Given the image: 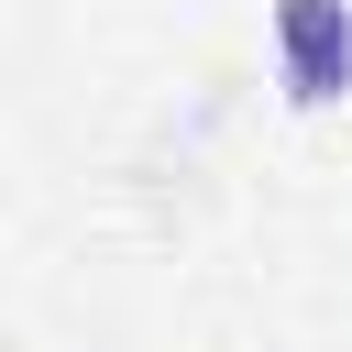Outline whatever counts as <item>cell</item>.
I'll list each match as a JSON object with an SVG mask.
<instances>
[{"label": "cell", "instance_id": "obj_1", "mask_svg": "<svg viewBox=\"0 0 352 352\" xmlns=\"http://www.w3.org/2000/svg\"><path fill=\"white\" fill-rule=\"evenodd\" d=\"M275 66L297 110H330L352 88V0H275Z\"/></svg>", "mask_w": 352, "mask_h": 352}]
</instances>
